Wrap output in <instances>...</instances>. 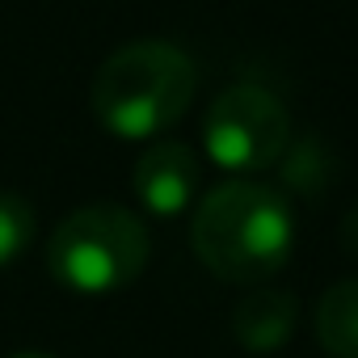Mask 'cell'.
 <instances>
[{
    "label": "cell",
    "instance_id": "obj_8",
    "mask_svg": "<svg viewBox=\"0 0 358 358\" xmlns=\"http://www.w3.org/2000/svg\"><path fill=\"white\" fill-rule=\"evenodd\" d=\"M38 236V215L22 194H0V270L13 266Z\"/></svg>",
    "mask_w": 358,
    "mask_h": 358
},
{
    "label": "cell",
    "instance_id": "obj_11",
    "mask_svg": "<svg viewBox=\"0 0 358 358\" xmlns=\"http://www.w3.org/2000/svg\"><path fill=\"white\" fill-rule=\"evenodd\" d=\"M13 358H51V354H13Z\"/></svg>",
    "mask_w": 358,
    "mask_h": 358
},
{
    "label": "cell",
    "instance_id": "obj_7",
    "mask_svg": "<svg viewBox=\"0 0 358 358\" xmlns=\"http://www.w3.org/2000/svg\"><path fill=\"white\" fill-rule=\"evenodd\" d=\"M316 341L333 358H358V278H345L320 295Z\"/></svg>",
    "mask_w": 358,
    "mask_h": 358
},
{
    "label": "cell",
    "instance_id": "obj_3",
    "mask_svg": "<svg viewBox=\"0 0 358 358\" xmlns=\"http://www.w3.org/2000/svg\"><path fill=\"white\" fill-rule=\"evenodd\" d=\"M152 241L135 211L89 203L59 220L47 245V270L76 295H110L131 287L148 266Z\"/></svg>",
    "mask_w": 358,
    "mask_h": 358
},
{
    "label": "cell",
    "instance_id": "obj_9",
    "mask_svg": "<svg viewBox=\"0 0 358 358\" xmlns=\"http://www.w3.org/2000/svg\"><path fill=\"white\" fill-rule=\"evenodd\" d=\"M282 182L291 186V190H299V194H316L320 186H324V164H320V148L312 143V139H303V143H287L282 148Z\"/></svg>",
    "mask_w": 358,
    "mask_h": 358
},
{
    "label": "cell",
    "instance_id": "obj_6",
    "mask_svg": "<svg viewBox=\"0 0 358 358\" xmlns=\"http://www.w3.org/2000/svg\"><path fill=\"white\" fill-rule=\"evenodd\" d=\"M299 320V299L291 291L278 287H262L253 295H245L232 312V337L249 350V354H274L291 341Z\"/></svg>",
    "mask_w": 358,
    "mask_h": 358
},
{
    "label": "cell",
    "instance_id": "obj_1",
    "mask_svg": "<svg viewBox=\"0 0 358 358\" xmlns=\"http://www.w3.org/2000/svg\"><path fill=\"white\" fill-rule=\"evenodd\" d=\"M190 245L215 278L257 287L274 278L295 249L291 199L274 186L245 182V177L224 182L194 207Z\"/></svg>",
    "mask_w": 358,
    "mask_h": 358
},
{
    "label": "cell",
    "instance_id": "obj_2",
    "mask_svg": "<svg viewBox=\"0 0 358 358\" xmlns=\"http://www.w3.org/2000/svg\"><path fill=\"white\" fill-rule=\"evenodd\" d=\"M194 59L164 38L118 47L89 85L93 118L118 139H156L194 101Z\"/></svg>",
    "mask_w": 358,
    "mask_h": 358
},
{
    "label": "cell",
    "instance_id": "obj_4",
    "mask_svg": "<svg viewBox=\"0 0 358 358\" xmlns=\"http://www.w3.org/2000/svg\"><path fill=\"white\" fill-rule=\"evenodd\" d=\"M291 143V114L287 106L262 85H232L224 89L203 118V148L211 164L249 177L278 164L282 148Z\"/></svg>",
    "mask_w": 358,
    "mask_h": 358
},
{
    "label": "cell",
    "instance_id": "obj_5",
    "mask_svg": "<svg viewBox=\"0 0 358 358\" xmlns=\"http://www.w3.org/2000/svg\"><path fill=\"white\" fill-rule=\"evenodd\" d=\"M199 156L190 143L182 139H152L143 148V156L135 160V173H131V190L135 199L152 211V215H182L194 199H199Z\"/></svg>",
    "mask_w": 358,
    "mask_h": 358
},
{
    "label": "cell",
    "instance_id": "obj_10",
    "mask_svg": "<svg viewBox=\"0 0 358 358\" xmlns=\"http://www.w3.org/2000/svg\"><path fill=\"white\" fill-rule=\"evenodd\" d=\"M341 249L358 262V203L341 215Z\"/></svg>",
    "mask_w": 358,
    "mask_h": 358
}]
</instances>
